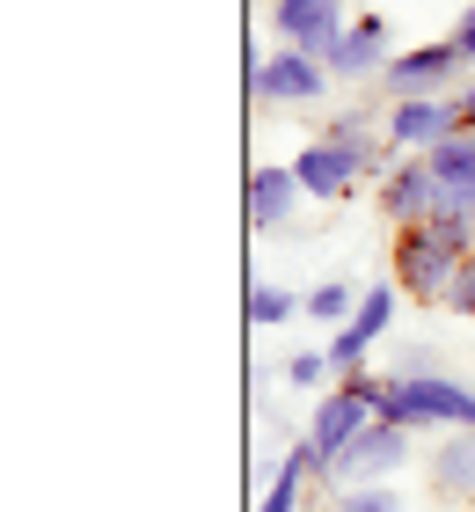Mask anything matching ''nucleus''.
Returning a JSON list of instances; mask_svg holds the SVG:
<instances>
[{
	"mask_svg": "<svg viewBox=\"0 0 475 512\" xmlns=\"http://www.w3.org/2000/svg\"><path fill=\"white\" fill-rule=\"evenodd\" d=\"M380 417L402 432H475V388L454 374H388V395H380Z\"/></svg>",
	"mask_w": 475,
	"mask_h": 512,
	"instance_id": "obj_1",
	"label": "nucleus"
},
{
	"mask_svg": "<svg viewBox=\"0 0 475 512\" xmlns=\"http://www.w3.org/2000/svg\"><path fill=\"white\" fill-rule=\"evenodd\" d=\"M380 395H388V381H380V374H344L337 388H322L315 425H307V447L322 454V483H329V461H337L351 439L380 417Z\"/></svg>",
	"mask_w": 475,
	"mask_h": 512,
	"instance_id": "obj_2",
	"label": "nucleus"
},
{
	"mask_svg": "<svg viewBox=\"0 0 475 512\" xmlns=\"http://www.w3.org/2000/svg\"><path fill=\"white\" fill-rule=\"evenodd\" d=\"M468 81V59L454 37H432V44H410V52L388 59V74H380V96L388 103H417V96H454Z\"/></svg>",
	"mask_w": 475,
	"mask_h": 512,
	"instance_id": "obj_3",
	"label": "nucleus"
},
{
	"mask_svg": "<svg viewBox=\"0 0 475 512\" xmlns=\"http://www.w3.org/2000/svg\"><path fill=\"white\" fill-rule=\"evenodd\" d=\"M454 271H461V249L454 242H439V227L424 220V227H402L395 235V286L410 293V300H446V286H454Z\"/></svg>",
	"mask_w": 475,
	"mask_h": 512,
	"instance_id": "obj_4",
	"label": "nucleus"
},
{
	"mask_svg": "<svg viewBox=\"0 0 475 512\" xmlns=\"http://www.w3.org/2000/svg\"><path fill=\"white\" fill-rule=\"evenodd\" d=\"M322 88H337V81H329V66H322L315 52H293V44H278L271 59H249V96H256V103L300 110V103H322Z\"/></svg>",
	"mask_w": 475,
	"mask_h": 512,
	"instance_id": "obj_5",
	"label": "nucleus"
},
{
	"mask_svg": "<svg viewBox=\"0 0 475 512\" xmlns=\"http://www.w3.org/2000/svg\"><path fill=\"white\" fill-rule=\"evenodd\" d=\"M395 300H402V286L388 278V286H366L359 293V308H351V322L344 330H329V366H337V381L344 374H366V359H373V344L388 337V322H395Z\"/></svg>",
	"mask_w": 475,
	"mask_h": 512,
	"instance_id": "obj_6",
	"label": "nucleus"
},
{
	"mask_svg": "<svg viewBox=\"0 0 475 512\" xmlns=\"http://www.w3.org/2000/svg\"><path fill=\"white\" fill-rule=\"evenodd\" d=\"M402 461H410V432L388 425V417H373V425L329 461V483H337V491H351V483H388Z\"/></svg>",
	"mask_w": 475,
	"mask_h": 512,
	"instance_id": "obj_7",
	"label": "nucleus"
},
{
	"mask_svg": "<svg viewBox=\"0 0 475 512\" xmlns=\"http://www.w3.org/2000/svg\"><path fill=\"white\" fill-rule=\"evenodd\" d=\"M271 30H278V44L315 52V59L329 66L337 37L351 30V15H344V0H271Z\"/></svg>",
	"mask_w": 475,
	"mask_h": 512,
	"instance_id": "obj_8",
	"label": "nucleus"
},
{
	"mask_svg": "<svg viewBox=\"0 0 475 512\" xmlns=\"http://www.w3.org/2000/svg\"><path fill=\"white\" fill-rule=\"evenodd\" d=\"M293 176H300V191H307V198H322V205H329V198H351V191H359V183H366L373 169H366V161L344 147V139L315 132V139H307V147L293 154Z\"/></svg>",
	"mask_w": 475,
	"mask_h": 512,
	"instance_id": "obj_9",
	"label": "nucleus"
},
{
	"mask_svg": "<svg viewBox=\"0 0 475 512\" xmlns=\"http://www.w3.org/2000/svg\"><path fill=\"white\" fill-rule=\"evenodd\" d=\"M380 213L395 227H424L439 213V176H432V154H395V169L380 176Z\"/></svg>",
	"mask_w": 475,
	"mask_h": 512,
	"instance_id": "obj_10",
	"label": "nucleus"
},
{
	"mask_svg": "<svg viewBox=\"0 0 475 512\" xmlns=\"http://www.w3.org/2000/svg\"><path fill=\"white\" fill-rule=\"evenodd\" d=\"M388 59H395L388 15H351V30L337 37V52H329V81H380Z\"/></svg>",
	"mask_w": 475,
	"mask_h": 512,
	"instance_id": "obj_11",
	"label": "nucleus"
},
{
	"mask_svg": "<svg viewBox=\"0 0 475 512\" xmlns=\"http://www.w3.org/2000/svg\"><path fill=\"white\" fill-rule=\"evenodd\" d=\"M461 132V110L454 96H417V103H388V139L395 154H432L439 139Z\"/></svg>",
	"mask_w": 475,
	"mask_h": 512,
	"instance_id": "obj_12",
	"label": "nucleus"
},
{
	"mask_svg": "<svg viewBox=\"0 0 475 512\" xmlns=\"http://www.w3.org/2000/svg\"><path fill=\"white\" fill-rule=\"evenodd\" d=\"M300 176H293V161H264V169L249 176V227L256 235H278L285 220H293V205H300Z\"/></svg>",
	"mask_w": 475,
	"mask_h": 512,
	"instance_id": "obj_13",
	"label": "nucleus"
},
{
	"mask_svg": "<svg viewBox=\"0 0 475 512\" xmlns=\"http://www.w3.org/2000/svg\"><path fill=\"white\" fill-rule=\"evenodd\" d=\"M432 498L439 505H475V432H446L432 447Z\"/></svg>",
	"mask_w": 475,
	"mask_h": 512,
	"instance_id": "obj_14",
	"label": "nucleus"
},
{
	"mask_svg": "<svg viewBox=\"0 0 475 512\" xmlns=\"http://www.w3.org/2000/svg\"><path fill=\"white\" fill-rule=\"evenodd\" d=\"M307 483H322V454L300 439V447L278 461V476H271V491H264V505H256V512H300V491H307Z\"/></svg>",
	"mask_w": 475,
	"mask_h": 512,
	"instance_id": "obj_15",
	"label": "nucleus"
},
{
	"mask_svg": "<svg viewBox=\"0 0 475 512\" xmlns=\"http://www.w3.org/2000/svg\"><path fill=\"white\" fill-rule=\"evenodd\" d=\"M351 308H359V293H351V286H337V278L307 293V315H315L322 330H344V322H351Z\"/></svg>",
	"mask_w": 475,
	"mask_h": 512,
	"instance_id": "obj_16",
	"label": "nucleus"
},
{
	"mask_svg": "<svg viewBox=\"0 0 475 512\" xmlns=\"http://www.w3.org/2000/svg\"><path fill=\"white\" fill-rule=\"evenodd\" d=\"M293 308H307V300H293L285 286H256V293H249V322H256V330H271V322H293Z\"/></svg>",
	"mask_w": 475,
	"mask_h": 512,
	"instance_id": "obj_17",
	"label": "nucleus"
},
{
	"mask_svg": "<svg viewBox=\"0 0 475 512\" xmlns=\"http://www.w3.org/2000/svg\"><path fill=\"white\" fill-rule=\"evenodd\" d=\"M285 381L293 388H337V366H329V352H293L285 359Z\"/></svg>",
	"mask_w": 475,
	"mask_h": 512,
	"instance_id": "obj_18",
	"label": "nucleus"
},
{
	"mask_svg": "<svg viewBox=\"0 0 475 512\" xmlns=\"http://www.w3.org/2000/svg\"><path fill=\"white\" fill-rule=\"evenodd\" d=\"M337 512H402V498L388 483H351V491H337Z\"/></svg>",
	"mask_w": 475,
	"mask_h": 512,
	"instance_id": "obj_19",
	"label": "nucleus"
},
{
	"mask_svg": "<svg viewBox=\"0 0 475 512\" xmlns=\"http://www.w3.org/2000/svg\"><path fill=\"white\" fill-rule=\"evenodd\" d=\"M446 308H454V315H475V256H461L454 286H446Z\"/></svg>",
	"mask_w": 475,
	"mask_h": 512,
	"instance_id": "obj_20",
	"label": "nucleus"
},
{
	"mask_svg": "<svg viewBox=\"0 0 475 512\" xmlns=\"http://www.w3.org/2000/svg\"><path fill=\"white\" fill-rule=\"evenodd\" d=\"M454 44H461V59H468V66H475V8H468V15H461V22H454Z\"/></svg>",
	"mask_w": 475,
	"mask_h": 512,
	"instance_id": "obj_21",
	"label": "nucleus"
},
{
	"mask_svg": "<svg viewBox=\"0 0 475 512\" xmlns=\"http://www.w3.org/2000/svg\"><path fill=\"white\" fill-rule=\"evenodd\" d=\"M454 110H461V125H475V74L454 88Z\"/></svg>",
	"mask_w": 475,
	"mask_h": 512,
	"instance_id": "obj_22",
	"label": "nucleus"
}]
</instances>
